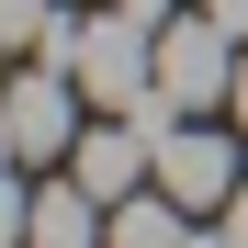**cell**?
Here are the masks:
<instances>
[{
	"instance_id": "obj_3",
	"label": "cell",
	"mask_w": 248,
	"mask_h": 248,
	"mask_svg": "<svg viewBox=\"0 0 248 248\" xmlns=\"http://www.w3.org/2000/svg\"><path fill=\"white\" fill-rule=\"evenodd\" d=\"M79 124H91V91L57 68V57H34L23 79H12V113H0V147L23 158V170H46V158H68L79 147Z\"/></svg>"
},
{
	"instance_id": "obj_10",
	"label": "cell",
	"mask_w": 248,
	"mask_h": 248,
	"mask_svg": "<svg viewBox=\"0 0 248 248\" xmlns=\"http://www.w3.org/2000/svg\"><path fill=\"white\" fill-rule=\"evenodd\" d=\"M113 12H136V23H170V12H181V0H113Z\"/></svg>"
},
{
	"instance_id": "obj_6",
	"label": "cell",
	"mask_w": 248,
	"mask_h": 248,
	"mask_svg": "<svg viewBox=\"0 0 248 248\" xmlns=\"http://www.w3.org/2000/svg\"><path fill=\"white\" fill-rule=\"evenodd\" d=\"M203 226H192V203L181 192H124L113 203V248H192Z\"/></svg>"
},
{
	"instance_id": "obj_1",
	"label": "cell",
	"mask_w": 248,
	"mask_h": 248,
	"mask_svg": "<svg viewBox=\"0 0 248 248\" xmlns=\"http://www.w3.org/2000/svg\"><path fill=\"white\" fill-rule=\"evenodd\" d=\"M46 57L91 91V113L158 102V23H136V12H68V34H57Z\"/></svg>"
},
{
	"instance_id": "obj_11",
	"label": "cell",
	"mask_w": 248,
	"mask_h": 248,
	"mask_svg": "<svg viewBox=\"0 0 248 248\" xmlns=\"http://www.w3.org/2000/svg\"><path fill=\"white\" fill-rule=\"evenodd\" d=\"M226 113H237V124H248V46H237V91H226Z\"/></svg>"
},
{
	"instance_id": "obj_9",
	"label": "cell",
	"mask_w": 248,
	"mask_h": 248,
	"mask_svg": "<svg viewBox=\"0 0 248 248\" xmlns=\"http://www.w3.org/2000/svg\"><path fill=\"white\" fill-rule=\"evenodd\" d=\"M226 237H237V248H248V181H237V192H226Z\"/></svg>"
},
{
	"instance_id": "obj_8",
	"label": "cell",
	"mask_w": 248,
	"mask_h": 248,
	"mask_svg": "<svg viewBox=\"0 0 248 248\" xmlns=\"http://www.w3.org/2000/svg\"><path fill=\"white\" fill-rule=\"evenodd\" d=\"M203 12H215V23L237 34V46H248V0H203Z\"/></svg>"
},
{
	"instance_id": "obj_4",
	"label": "cell",
	"mask_w": 248,
	"mask_h": 248,
	"mask_svg": "<svg viewBox=\"0 0 248 248\" xmlns=\"http://www.w3.org/2000/svg\"><path fill=\"white\" fill-rule=\"evenodd\" d=\"M237 91V34L215 12H170L158 23V102L170 113H215Z\"/></svg>"
},
{
	"instance_id": "obj_5",
	"label": "cell",
	"mask_w": 248,
	"mask_h": 248,
	"mask_svg": "<svg viewBox=\"0 0 248 248\" xmlns=\"http://www.w3.org/2000/svg\"><path fill=\"white\" fill-rule=\"evenodd\" d=\"M23 248H113V203L91 181H46L23 215Z\"/></svg>"
},
{
	"instance_id": "obj_7",
	"label": "cell",
	"mask_w": 248,
	"mask_h": 248,
	"mask_svg": "<svg viewBox=\"0 0 248 248\" xmlns=\"http://www.w3.org/2000/svg\"><path fill=\"white\" fill-rule=\"evenodd\" d=\"M57 34H68V12H57V0H0V46H34V57H46Z\"/></svg>"
},
{
	"instance_id": "obj_2",
	"label": "cell",
	"mask_w": 248,
	"mask_h": 248,
	"mask_svg": "<svg viewBox=\"0 0 248 248\" xmlns=\"http://www.w3.org/2000/svg\"><path fill=\"white\" fill-rule=\"evenodd\" d=\"M158 124V192H181L192 215H226V192H237V136H215L203 113H170V102H136Z\"/></svg>"
}]
</instances>
